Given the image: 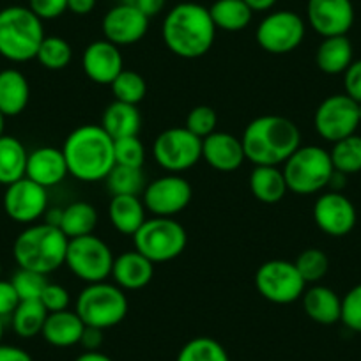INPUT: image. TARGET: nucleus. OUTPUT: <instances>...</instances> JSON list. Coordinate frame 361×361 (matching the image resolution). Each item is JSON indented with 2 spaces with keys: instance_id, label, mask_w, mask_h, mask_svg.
<instances>
[{
  "instance_id": "f257e3e1",
  "label": "nucleus",
  "mask_w": 361,
  "mask_h": 361,
  "mask_svg": "<svg viewBox=\"0 0 361 361\" xmlns=\"http://www.w3.org/2000/svg\"><path fill=\"white\" fill-rule=\"evenodd\" d=\"M165 47L176 57L200 59L213 48L216 27L209 9L197 2H180L166 13L161 25Z\"/></svg>"
},
{
  "instance_id": "f03ea898",
  "label": "nucleus",
  "mask_w": 361,
  "mask_h": 361,
  "mask_svg": "<svg viewBox=\"0 0 361 361\" xmlns=\"http://www.w3.org/2000/svg\"><path fill=\"white\" fill-rule=\"evenodd\" d=\"M243 149L255 166H280L301 145V131L282 116H260L243 131Z\"/></svg>"
},
{
  "instance_id": "7ed1b4c3",
  "label": "nucleus",
  "mask_w": 361,
  "mask_h": 361,
  "mask_svg": "<svg viewBox=\"0 0 361 361\" xmlns=\"http://www.w3.org/2000/svg\"><path fill=\"white\" fill-rule=\"evenodd\" d=\"M68 172L82 183L105 180L116 166L114 138L102 124H82L66 138L62 145Z\"/></svg>"
},
{
  "instance_id": "20e7f679",
  "label": "nucleus",
  "mask_w": 361,
  "mask_h": 361,
  "mask_svg": "<svg viewBox=\"0 0 361 361\" xmlns=\"http://www.w3.org/2000/svg\"><path fill=\"white\" fill-rule=\"evenodd\" d=\"M69 239L59 227L32 224L18 234L13 243V257L20 269H30L50 275L66 264Z\"/></svg>"
},
{
  "instance_id": "39448f33",
  "label": "nucleus",
  "mask_w": 361,
  "mask_h": 361,
  "mask_svg": "<svg viewBox=\"0 0 361 361\" xmlns=\"http://www.w3.org/2000/svg\"><path fill=\"white\" fill-rule=\"evenodd\" d=\"M43 39V20L29 8L9 6L0 9V57L16 64L32 61Z\"/></svg>"
},
{
  "instance_id": "423d86ee",
  "label": "nucleus",
  "mask_w": 361,
  "mask_h": 361,
  "mask_svg": "<svg viewBox=\"0 0 361 361\" xmlns=\"http://www.w3.org/2000/svg\"><path fill=\"white\" fill-rule=\"evenodd\" d=\"M287 188L296 195H314L328 188L333 163L329 151L319 145H300L282 166Z\"/></svg>"
},
{
  "instance_id": "0eeeda50",
  "label": "nucleus",
  "mask_w": 361,
  "mask_h": 361,
  "mask_svg": "<svg viewBox=\"0 0 361 361\" xmlns=\"http://www.w3.org/2000/svg\"><path fill=\"white\" fill-rule=\"evenodd\" d=\"M130 303L121 287L116 283H87L76 298L75 312L85 326L109 329L119 326L126 319Z\"/></svg>"
},
{
  "instance_id": "6e6552de",
  "label": "nucleus",
  "mask_w": 361,
  "mask_h": 361,
  "mask_svg": "<svg viewBox=\"0 0 361 361\" xmlns=\"http://www.w3.org/2000/svg\"><path fill=\"white\" fill-rule=\"evenodd\" d=\"M133 245L135 250L147 257L152 264L170 262L185 252L188 234L173 218L152 216L135 232Z\"/></svg>"
},
{
  "instance_id": "1a4fd4ad",
  "label": "nucleus",
  "mask_w": 361,
  "mask_h": 361,
  "mask_svg": "<svg viewBox=\"0 0 361 361\" xmlns=\"http://www.w3.org/2000/svg\"><path fill=\"white\" fill-rule=\"evenodd\" d=\"M114 260L112 248L102 238L89 234L69 239L64 266L82 282L98 283L112 276Z\"/></svg>"
},
{
  "instance_id": "9d476101",
  "label": "nucleus",
  "mask_w": 361,
  "mask_h": 361,
  "mask_svg": "<svg viewBox=\"0 0 361 361\" xmlns=\"http://www.w3.org/2000/svg\"><path fill=\"white\" fill-rule=\"evenodd\" d=\"M156 163L169 173H183L202 159V138L186 128H169L152 144Z\"/></svg>"
},
{
  "instance_id": "9b49d317",
  "label": "nucleus",
  "mask_w": 361,
  "mask_h": 361,
  "mask_svg": "<svg viewBox=\"0 0 361 361\" xmlns=\"http://www.w3.org/2000/svg\"><path fill=\"white\" fill-rule=\"evenodd\" d=\"M257 293L269 303L290 305L301 300L307 282L301 279L294 262L273 259L260 264L255 273Z\"/></svg>"
},
{
  "instance_id": "f8f14e48",
  "label": "nucleus",
  "mask_w": 361,
  "mask_h": 361,
  "mask_svg": "<svg viewBox=\"0 0 361 361\" xmlns=\"http://www.w3.org/2000/svg\"><path fill=\"white\" fill-rule=\"evenodd\" d=\"M307 23L289 9L269 13L260 20L255 30L257 44L271 55H286L296 50L305 39Z\"/></svg>"
},
{
  "instance_id": "ddd939ff",
  "label": "nucleus",
  "mask_w": 361,
  "mask_h": 361,
  "mask_svg": "<svg viewBox=\"0 0 361 361\" xmlns=\"http://www.w3.org/2000/svg\"><path fill=\"white\" fill-rule=\"evenodd\" d=\"M360 124L357 103L347 94L328 96L314 114L315 131L319 137L331 144L356 133Z\"/></svg>"
},
{
  "instance_id": "4468645a",
  "label": "nucleus",
  "mask_w": 361,
  "mask_h": 361,
  "mask_svg": "<svg viewBox=\"0 0 361 361\" xmlns=\"http://www.w3.org/2000/svg\"><path fill=\"white\" fill-rule=\"evenodd\" d=\"M193 199V188L180 173H166L145 186L142 202L154 216L172 218L183 213Z\"/></svg>"
},
{
  "instance_id": "2eb2a0df",
  "label": "nucleus",
  "mask_w": 361,
  "mask_h": 361,
  "mask_svg": "<svg viewBox=\"0 0 361 361\" xmlns=\"http://www.w3.org/2000/svg\"><path fill=\"white\" fill-rule=\"evenodd\" d=\"M4 211L16 224L32 225L44 216L48 209V190L29 177L6 186Z\"/></svg>"
},
{
  "instance_id": "dca6fc26",
  "label": "nucleus",
  "mask_w": 361,
  "mask_h": 361,
  "mask_svg": "<svg viewBox=\"0 0 361 361\" xmlns=\"http://www.w3.org/2000/svg\"><path fill=\"white\" fill-rule=\"evenodd\" d=\"M354 204L342 192H324L314 204V221L319 231L331 238H343L356 227Z\"/></svg>"
},
{
  "instance_id": "f3484780",
  "label": "nucleus",
  "mask_w": 361,
  "mask_h": 361,
  "mask_svg": "<svg viewBox=\"0 0 361 361\" xmlns=\"http://www.w3.org/2000/svg\"><path fill=\"white\" fill-rule=\"evenodd\" d=\"M307 20L319 36H347L354 25V6L350 0H308Z\"/></svg>"
},
{
  "instance_id": "a211bd4d",
  "label": "nucleus",
  "mask_w": 361,
  "mask_h": 361,
  "mask_svg": "<svg viewBox=\"0 0 361 361\" xmlns=\"http://www.w3.org/2000/svg\"><path fill=\"white\" fill-rule=\"evenodd\" d=\"M149 20L151 18H147L133 6L117 4L103 16V36L119 48L131 47L145 37L149 30Z\"/></svg>"
},
{
  "instance_id": "6ab92c4d",
  "label": "nucleus",
  "mask_w": 361,
  "mask_h": 361,
  "mask_svg": "<svg viewBox=\"0 0 361 361\" xmlns=\"http://www.w3.org/2000/svg\"><path fill=\"white\" fill-rule=\"evenodd\" d=\"M82 69L90 82L98 85H110L124 69V59L119 47L106 39L87 44L82 55Z\"/></svg>"
},
{
  "instance_id": "aec40b11",
  "label": "nucleus",
  "mask_w": 361,
  "mask_h": 361,
  "mask_svg": "<svg viewBox=\"0 0 361 361\" xmlns=\"http://www.w3.org/2000/svg\"><path fill=\"white\" fill-rule=\"evenodd\" d=\"M202 159L218 172H235L246 161L241 138L227 131H214L202 138Z\"/></svg>"
},
{
  "instance_id": "412c9836",
  "label": "nucleus",
  "mask_w": 361,
  "mask_h": 361,
  "mask_svg": "<svg viewBox=\"0 0 361 361\" xmlns=\"http://www.w3.org/2000/svg\"><path fill=\"white\" fill-rule=\"evenodd\" d=\"M68 173V163H66L62 149L43 145L29 152L25 177L43 188L48 190L51 186L61 185Z\"/></svg>"
},
{
  "instance_id": "4be33fe9",
  "label": "nucleus",
  "mask_w": 361,
  "mask_h": 361,
  "mask_svg": "<svg viewBox=\"0 0 361 361\" xmlns=\"http://www.w3.org/2000/svg\"><path fill=\"white\" fill-rule=\"evenodd\" d=\"M154 276V264L137 250L121 253L116 257L112 267V279L123 290H140L151 283Z\"/></svg>"
},
{
  "instance_id": "5701e85b",
  "label": "nucleus",
  "mask_w": 361,
  "mask_h": 361,
  "mask_svg": "<svg viewBox=\"0 0 361 361\" xmlns=\"http://www.w3.org/2000/svg\"><path fill=\"white\" fill-rule=\"evenodd\" d=\"M301 303H303V310L308 315V319H312L317 324L333 326L340 322L342 298L329 287L314 283L312 287L305 289Z\"/></svg>"
},
{
  "instance_id": "b1692460",
  "label": "nucleus",
  "mask_w": 361,
  "mask_h": 361,
  "mask_svg": "<svg viewBox=\"0 0 361 361\" xmlns=\"http://www.w3.org/2000/svg\"><path fill=\"white\" fill-rule=\"evenodd\" d=\"M83 329H85V324L75 310L51 312V314H48L41 336L51 347L66 349V347L78 345Z\"/></svg>"
},
{
  "instance_id": "393cba45",
  "label": "nucleus",
  "mask_w": 361,
  "mask_h": 361,
  "mask_svg": "<svg viewBox=\"0 0 361 361\" xmlns=\"http://www.w3.org/2000/svg\"><path fill=\"white\" fill-rule=\"evenodd\" d=\"M30 102V85L20 69L0 71V112L6 117H16L25 112Z\"/></svg>"
},
{
  "instance_id": "a878e982",
  "label": "nucleus",
  "mask_w": 361,
  "mask_h": 361,
  "mask_svg": "<svg viewBox=\"0 0 361 361\" xmlns=\"http://www.w3.org/2000/svg\"><path fill=\"white\" fill-rule=\"evenodd\" d=\"M102 128L114 138L138 137L142 130V116L137 105H128L114 99L102 116Z\"/></svg>"
},
{
  "instance_id": "bb28decb",
  "label": "nucleus",
  "mask_w": 361,
  "mask_h": 361,
  "mask_svg": "<svg viewBox=\"0 0 361 361\" xmlns=\"http://www.w3.org/2000/svg\"><path fill=\"white\" fill-rule=\"evenodd\" d=\"M145 206L137 195H114L109 204V216L114 228L123 235H131L144 225Z\"/></svg>"
},
{
  "instance_id": "cd10ccee",
  "label": "nucleus",
  "mask_w": 361,
  "mask_h": 361,
  "mask_svg": "<svg viewBox=\"0 0 361 361\" xmlns=\"http://www.w3.org/2000/svg\"><path fill=\"white\" fill-rule=\"evenodd\" d=\"M353 57L354 48L347 36L322 37L315 51V64L326 75H343Z\"/></svg>"
},
{
  "instance_id": "c85d7f7f",
  "label": "nucleus",
  "mask_w": 361,
  "mask_h": 361,
  "mask_svg": "<svg viewBox=\"0 0 361 361\" xmlns=\"http://www.w3.org/2000/svg\"><path fill=\"white\" fill-rule=\"evenodd\" d=\"M252 195L262 204H276L289 192L282 169L279 166H255L250 173Z\"/></svg>"
},
{
  "instance_id": "c756f323",
  "label": "nucleus",
  "mask_w": 361,
  "mask_h": 361,
  "mask_svg": "<svg viewBox=\"0 0 361 361\" xmlns=\"http://www.w3.org/2000/svg\"><path fill=\"white\" fill-rule=\"evenodd\" d=\"M25 145L11 135L0 137V185L9 186L25 177L27 170Z\"/></svg>"
},
{
  "instance_id": "7c9ffc66",
  "label": "nucleus",
  "mask_w": 361,
  "mask_h": 361,
  "mask_svg": "<svg viewBox=\"0 0 361 361\" xmlns=\"http://www.w3.org/2000/svg\"><path fill=\"white\" fill-rule=\"evenodd\" d=\"M209 15L216 30L239 32L250 25L253 11L245 0H216L209 8Z\"/></svg>"
},
{
  "instance_id": "2f4dec72",
  "label": "nucleus",
  "mask_w": 361,
  "mask_h": 361,
  "mask_svg": "<svg viewBox=\"0 0 361 361\" xmlns=\"http://www.w3.org/2000/svg\"><path fill=\"white\" fill-rule=\"evenodd\" d=\"M98 227V211L89 202H73L64 207L61 221V231L66 238H82V235L94 234V228Z\"/></svg>"
},
{
  "instance_id": "473e14b6",
  "label": "nucleus",
  "mask_w": 361,
  "mask_h": 361,
  "mask_svg": "<svg viewBox=\"0 0 361 361\" xmlns=\"http://www.w3.org/2000/svg\"><path fill=\"white\" fill-rule=\"evenodd\" d=\"M47 317L48 310L39 300L20 301V305L11 315L13 331L20 338H34V336L41 335Z\"/></svg>"
},
{
  "instance_id": "72a5a7b5",
  "label": "nucleus",
  "mask_w": 361,
  "mask_h": 361,
  "mask_svg": "<svg viewBox=\"0 0 361 361\" xmlns=\"http://www.w3.org/2000/svg\"><path fill=\"white\" fill-rule=\"evenodd\" d=\"M36 61L48 71H62L73 61L71 44L61 36H44L37 50Z\"/></svg>"
},
{
  "instance_id": "f704fd0d",
  "label": "nucleus",
  "mask_w": 361,
  "mask_h": 361,
  "mask_svg": "<svg viewBox=\"0 0 361 361\" xmlns=\"http://www.w3.org/2000/svg\"><path fill=\"white\" fill-rule=\"evenodd\" d=\"M176 361H231V356L218 340L197 336L180 347Z\"/></svg>"
},
{
  "instance_id": "c9c22d12",
  "label": "nucleus",
  "mask_w": 361,
  "mask_h": 361,
  "mask_svg": "<svg viewBox=\"0 0 361 361\" xmlns=\"http://www.w3.org/2000/svg\"><path fill=\"white\" fill-rule=\"evenodd\" d=\"M329 156H331L333 169L338 172L345 176L361 172V137L354 133L335 142Z\"/></svg>"
},
{
  "instance_id": "e433bc0d",
  "label": "nucleus",
  "mask_w": 361,
  "mask_h": 361,
  "mask_svg": "<svg viewBox=\"0 0 361 361\" xmlns=\"http://www.w3.org/2000/svg\"><path fill=\"white\" fill-rule=\"evenodd\" d=\"M110 89H112L116 102L138 106V103L144 102L145 94H147V82L140 73L123 69L117 78L110 83Z\"/></svg>"
},
{
  "instance_id": "4c0bfd02",
  "label": "nucleus",
  "mask_w": 361,
  "mask_h": 361,
  "mask_svg": "<svg viewBox=\"0 0 361 361\" xmlns=\"http://www.w3.org/2000/svg\"><path fill=\"white\" fill-rule=\"evenodd\" d=\"M106 186L114 195H140L145 190V176L142 169L116 165L106 176Z\"/></svg>"
},
{
  "instance_id": "58836bf2",
  "label": "nucleus",
  "mask_w": 361,
  "mask_h": 361,
  "mask_svg": "<svg viewBox=\"0 0 361 361\" xmlns=\"http://www.w3.org/2000/svg\"><path fill=\"white\" fill-rule=\"evenodd\" d=\"M294 266L308 286V283L321 282L328 275L329 259L321 248H307L298 255Z\"/></svg>"
},
{
  "instance_id": "ea45409f",
  "label": "nucleus",
  "mask_w": 361,
  "mask_h": 361,
  "mask_svg": "<svg viewBox=\"0 0 361 361\" xmlns=\"http://www.w3.org/2000/svg\"><path fill=\"white\" fill-rule=\"evenodd\" d=\"M11 283L15 286L16 293H18L20 301H30V300H39L43 294L44 287L48 286L47 275H41L36 271L30 269H20L13 275Z\"/></svg>"
},
{
  "instance_id": "a19ab883",
  "label": "nucleus",
  "mask_w": 361,
  "mask_h": 361,
  "mask_svg": "<svg viewBox=\"0 0 361 361\" xmlns=\"http://www.w3.org/2000/svg\"><path fill=\"white\" fill-rule=\"evenodd\" d=\"M116 165L142 169L145 163V147L138 137H126L114 140Z\"/></svg>"
},
{
  "instance_id": "79ce46f5",
  "label": "nucleus",
  "mask_w": 361,
  "mask_h": 361,
  "mask_svg": "<svg viewBox=\"0 0 361 361\" xmlns=\"http://www.w3.org/2000/svg\"><path fill=\"white\" fill-rule=\"evenodd\" d=\"M218 126V116L214 112L213 106L209 105H199L193 106L192 110L186 116V124L185 128L188 131H192L195 137L206 138L211 133L216 131Z\"/></svg>"
},
{
  "instance_id": "37998d69",
  "label": "nucleus",
  "mask_w": 361,
  "mask_h": 361,
  "mask_svg": "<svg viewBox=\"0 0 361 361\" xmlns=\"http://www.w3.org/2000/svg\"><path fill=\"white\" fill-rule=\"evenodd\" d=\"M340 322L350 331L361 333V283L354 286L342 298V314Z\"/></svg>"
},
{
  "instance_id": "c03bdc74",
  "label": "nucleus",
  "mask_w": 361,
  "mask_h": 361,
  "mask_svg": "<svg viewBox=\"0 0 361 361\" xmlns=\"http://www.w3.org/2000/svg\"><path fill=\"white\" fill-rule=\"evenodd\" d=\"M39 301L43 303V307L47 308L48 314H51V312L68 310L71 298H69V290L66 289V287H62L61 283L48 282L43 294H41Z\"/></svg>"
},
{
  "instance_id": "a18cd8bd",
  "label": "nucleus",
  "mask_w": 361,
  "mask_h": 361,
  "mask_svg": "<svg viewBox=\"0 0 361 361\" xmlns=\"http://www.w3.org/2000/svg\"><path fill=\"white\" fill-rule=\"evenodd\" d=\"M27 8L39 20H57L68 11V0H29Z\"/></svg>"
},
{
  "instance_id": "49530a36",
  "label": "nucleus",
  "mask_w": 361,
  "mask_h": 361,
  "mask_svg": "<svg viewBox=\"0 0 361 361\" xmlns=\"http://www.w3.org/2000/svg\"><path fill=\"white\" fill-rule=\"evenodd\" d=\"M343 94L349 96L356 103H361V59L350 62L343 71Z\"/></svg>"
},
{
  "instance_id": "de8ad7c7",
  "label": "nucleus",
  "mask_w": 361,
  "mask_h": 361,
  "mask_svg": "<svg viewBox=\"0 0 361 361\" xmlns=\"http://www.w3.org/2000/svg\"><path fill=\"white\" fill-rule=\"evenodd\" d=\"M20 305V296L16 293L15 286L11 280H2L0 279V317H11L13 312Z\"/></svg>"
},
{
  "instance_id": "09e8293b",
  "label": "nucleus",
  "mask_w": 361,
  "mask_h": 361,
  "mask_svg": "<svg viewBox=\"0 0 361 361\" xmlns=\"http://www.w3.org/2000/svg\"><path fill=\"white\" fill-rule=\"evenodd\" d=\"M121 4L133 6L138 11L144 13L147 18H152V16H158L165 9L166 0H121Z\"/></svg>"
},
{
  "instance_id": "8fccbe9b",
  "label": "nucleus",
  "mask_w": 361,
  "mask_h": 361,
  "mask_svg": "<svg viewBox=\"0 0 361 361\" xmlns=\"http://www.w3.org/2000/svg\"><path fill=\"white\" fill-rule=\"evenodd\" d=\"M103 340H105L103 329L92 328V326H85L78 345H82L83 350H99L103 345Z\"/></svg>"
},
{
  "instance_id": "3c124183",
  "label": "nucleus",
  "mask_w": 361,
  "mask_h": 361,
  "mask_svg": "<svg viewBox=\"0 0 361 361\" xmlns=\"http://www.w3.org/2000/svg\"><path fill=\"white\" fill-rule=\"evenodd\" d=\"M0 361H34L25 349L18 345L0 343Z\"/></svg>"
},
{
  "instance_id": "603ef678",
  "label": "nucleus",
  "mask_w": 361,
  "mask_h": 361,
  "mask_svg": "<svg viewBox=\"0 0 361 361\" xmlns=\"http://www.w3.org/2000/svg\"><path fill=\"white\" fill-rule=\"evenodd\" d=\"M98 0H68V11L73 15L85 16L94 11Z\"/></svg>"
},
{
  "instance_id": "864d4df0",
  "label": "nucleus",
  "mask_w": 361,
  "mask_h": 361,
  "mask_svg": "<svg viewBox=\"0 0 361 361\" xmlns=\"http://www.w3.org/2000/svg\"><path fill=\"white\" fill-rule=\"evenodd\" d=\"M62 213H64V207H48L47 213H44V224L54 225V227H61L62 221Z\"/></svg>"
},
{
  "instance_id": "5fc2aeb1",
  "label": "nucleus",
  "mask_w": 361,
  "mask_h": 361,
  "mask_svg": "<svg viewBox=\"0 0 361 361\" xmlns=\"http://www.w3.org/2000/svg\"><path fill=\"white\" fill-rule=\"evenodd\" d=\"M248 8L252 9L253 13H262V11H269L273 6L279 2V0H245Z\"/></svg>"
},
{
  "instance_id": "6e6d98bb",
  "label": "nucleus",
  "mask_w": 361,
  "mask_h": 361,
  "mask_svg": "<svg viewBox=\"0 0 361 361\" xmlns=\"http://www.w3.org/2000/svg\"><path fill=\"white\" fill-rule=\"evenodd\" d=\"M345 173H342V172H338V170H335V172H333V176H331V179H329V185H328V188H329V192H342L343 188H345Z\"/></svg>"
},
{
  "instance_id": "4d7b16f0",
  "label": "nucleus",
  "mask_w": 361,
  "mask_h": 361,
  "mask_svg": "<svg viewBox=\"0 0 361 361\" xmlns=\"http://www.w3.org/2000/svg\"><path fill=\"white\" fill-rule=\"evenodd\" d=\"M75 361H114L112 357L103 354L102 350H83Z\"/></svg>"
},
{
  "instance_id": "13d9d810",
  "label": "nucleus",
  "mask_w": 361,
  "mask_h": 361,
  "mask_svg": "<svg viewBox=\"0 0 361 361\" xmlns=\"http://www.w3.org/2000/svg\"><path fill=\"white\" fill-rule=\"evenodd\" d=\"M4 130H6V116L0 112V137L4 135Z\"/></svg>"
},
{
  "instance_id": "bf43d9fd",
  "label": "nucleus",
  "mask_w": 361,
  "mask_h": 361,
  "mask_svg": "<svg viewBox=\"0 0 361 361\" xmlns=\"http://www.w3.org/2000/svg\"><path fill=\"white\" fill-rule=\"evenodd\" d=\"M4 319L0 317V343H2V338H4Z\"/></svg>"
},
{
  "instance_id": "052dcab7",
  "label": "nucleus",
  "mask_w": 361,
  "mask_h": 361,
  "mask_svg": "<svg viewBox=\"0 0 361 361\" xmlns=\"http://www.w3.org/2000/svg\"><path fill=\"white\" fill-rule=\"evenodd\" d=\"M357 114H360V123H361V103H357Z\"/></svg>"
},
{
  "instance_id": "680f3d73",
  "label": "nucleus",
  "mask_w": 361,
  "mask_h": 361,
  "mask_svg": "<svg viewBox=\"0 0 361 361\" xmlns=\"http://www.w3.org/2000/svg\"><path fill=\"white\" fill-rule=\"evenodd\" d=\"M0 275H2V264H0Z\"/></svg>"
}]
</instances>
